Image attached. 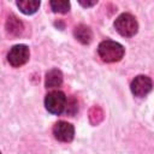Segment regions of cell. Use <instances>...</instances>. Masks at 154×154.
<instances>
[{"label":"cell","mask_w":154,"mask_h":154,"mask_svg":"<svg viewBox=\"0 0 154 154\" xmlns=\"http://www.w3.org/2000/svg\"><path fill=\"white\" fill-rule=\"evenodd\" d=\"M124 53H125L124 47L117 41L105 40L100 42V45L97 46V54L101 58V60L105 63L119 61L124 57Z\"/></svg>","instance_id":"1"},{"label":"cell","mask_w":154,"mask_h":154,"mask_svg":"<svg viewBox=\"0 0 154 154\" xmlns=\"http://www.w3.org/2000/svg\"><path fill=\"white\" fill-rule=\"evenodd\" d=\"M29 57L30 51L26 45H16L10 49L7 54V61L13 67H20L29 60Z\"/></svg>","instance_id":"4"},{"label":"cell","mask_w":154,"mask_h":154,"mask_svg":"<svg viewBox=\"0 0 154 154\" xmlns=\"http://www.w3.org/2000/svg\"><path fill=\"white\" fill-rule=\"evenodd\" d=\"M131 93L137 97H144L148 95L153 89V82L152 79L146 75H138L136 76L130 84Z\"/></svg>","instance_id":"5"},{"label":"cell","mask_w":154,"mask_h":154,"mask_svg":"<svg viewBox=\"0 0 154 154\" xmlns=\"http://www.w3.org/2000/svg\"><path fill=\"white\" fill-rule=\"evenodd\" d=\"M53 135L60 142H71L75 137V128L72 124L60 120L54 124Z\"/></svg>","instance_id":"6"},{"label":"cell","mask_w":154,"mask_h":154,"mask_svg":"<svg viewBox=\"0 0 154 154\" xmlns=\"http://www.w3.org/2000/svg\"><path fill=\"white\" fill-rule=\"evenodd\" d=\"M23 29H24L23 23L14 14H10L6 20V31L11 36H18L23 32Z\"/></svg>","instance_id":"9"},{"label":"cell","mask_w":154,"mask_h":154,"mask_svg":"<svg viewBox=\"0 0 154 154\" xmlns=\"http://www.w3.org/2000/svg\"><path fill=\"white\" fill-rule=\"evenodd\" d=\"M67 97L61 90H52L45 97V107L52 114H61L65 112Z\"/></svg>","instance_id":"3"},{"label":"cell","mask_w":154,"mask_h":154,"mask_svg":"<svg viewBox=\"0 0 154 154\" xmlns=\"http://www.w3.org/2000/svg\"><path fill=\"white\" fill-rule=\"evenodd\" d=\"M18 8L20 10L22 13L24 14H32L35 13L38 7H40V1L38 0H19L16 2Z\"/></svg>","instance_id":"10"},{"label":"cell","mask_w":154,"mask_h":154,"mask_svg":"<svg viewBox=\"0 0 154 154\" xmlns=\"http://www.w3.org/2000/svg\"><path fill=\"white\" fill-rule=\"evenodd\" d=\"M63 81H64L63 72L59 69H52L46 73L45 85L46 88H57L63 84Z\"/></svg>","instance_id":"7"},{"label":"cell","mask_w":154,"mask_h":154,"mask_svg":"<svg viewBox=\"0 0 154 154\" xmlns=\"http://www.w3.org/2000/svg\"><path fill=\"white\" fill-rule=\"evenodd\" d=\"M78 2H79L82 6H84V7H90V6H94L97 1H96V0H93V1H82V0H79Z\"/></svg>","instance_id":"13"},{"label":"cell","mask_w":154,"mask_h":154,"mask_svg":"<svg viewBox=\"0 0 154 154\" xmlns=\"http://www.w3.org/2000/svg\"><path fill=\"white\" fill-rule=\"evenodd\" d=\"M73 35H75L76 40H78L83 45H88L93 40V31H91V29L89 26L84 25V24L77 25L75 28V30H73Z\"/></svg>","instance_id":"8"},{"label":"cell","mask_w":154,"mask_h":154,"mask_svg":"<svg viewBox=\"0 0 154 154\" xmlns=\"http://www.w3.org/2000/svg\"><path fill=\"white\" fill-rule=\"evenodd\" d=\"M49 5L54 13H66L70 10V2L66 0H52Z\"/></svg>","instance_id":"11"},{"label":"cell","mask_w":154,"mask_h":154,"mask_svg":"<svg viewBox=\"0 0 154 154\" xmlns=\"http://www.w3.org/2000/svg\"><path fill=\"white\" fill-rule=\"evenodd\" d=\"M114 29L123 37H132L138 31V23L131 13H122L114 20Z\"/></svg>","instance_id":"2"},{"label":"cell","mask_w":154,"mask_h":154,"mask_svg":"<svg viewBox=\"0 0 154 154\" xmlns=\"http://www.w3.org/2000/svg\"><path fill=\"white\" fill-rule=\"evenodd\" d=\"M78 107H77V101L71 97L70 100H67V103H66V108H65V113L66 114H70V116H73L76 112H77Z\"/></svg>","instance_id":"12"}]
</instances>
